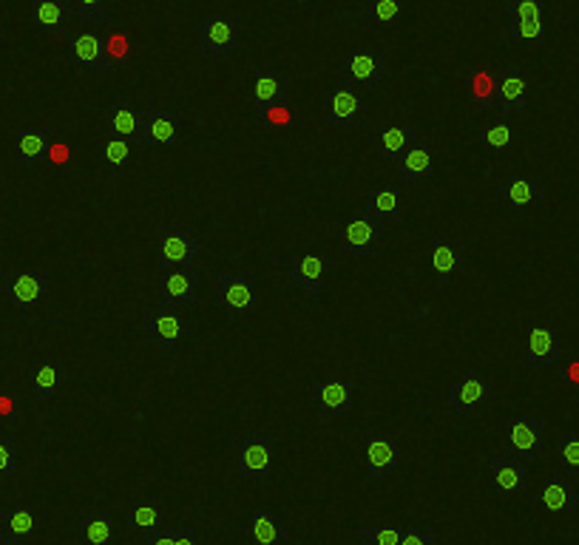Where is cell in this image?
I'll return each instance as SVG.
<instances>
[{
    "label": "cell",
    "instance_id": "816d5d0a",
    "mask_svg": "<svg viewBox=\"0 0 579 545\" xmlns=\"http://www.w3.org/2000/svg\"><path fill=\"white\" fill-rule=\"evenodd\" d=\"M560 381L568 387H579V358L568 361V364H560Z\"/></svg>",
    "mask_w": 579,
    "mask_h": 545
},
{
    "label": "cell",
    "instance_id": "9c48e42d",
    "mask_svg": "<svg viewBox=\"0 0 579 545\" xmlns=\"http://www.w3.org/2000/svg\"><path fill=\"white\" fill-rule=\"evenodd\" d=\"M253 304H256L253 273H247V270L219 273V279H216V304H213L219 313L242 316V313L253 310Z\"/></svg>",
    "mask_w": 579,
    "mask_h": 545
},
{
    "label": "cell",
    "instance_id": "f907efd6",
    "mask_svg": "<svg viewBox=\"0 0 579 545\" xmlns=\"http://www.w3.org/2000/svg\"><path fill=\"white\" fill-rule=\"evenodd\" d=\"M69 157H71L69 145H60V142L54 140V145L49 148V154H46V165H66Z\"/></svg>",
    "mask_w": 579,
    "mask_h": 545
},
{
    "label": "cell",
    "instance_id": "8992f818",
    "mask_svg": "<svg viewBox=\"0 0 579 545\" xmlns=\"http://www.w3.org/2000/svg\"><path fill=\"white\" fill-rule=\"evenodd\" d=\"M142 145H148V148H179L182 145V111L174 106L145 108Z\"/></svg>",
    "mask_w": 579,
    "mask_h": 545
},
{
    "label": "cell",
    "instance_id": "277c9868",
    "mask_svg": "<svg viewBox=\"0 0 579 545\" xmlns=\"http://www.w3.org/2000/svg\"><path fill=\"white\" fill-rule=\"evenodd\" d=\"M324 125L338 128V131H355L367 125L364 114V100L352 88H330L324 94Z\"/></svg>",
    "mask_w": 579,
    "mask_h": 545
},
{
    "label": "cell",
    "instance_id": "8fae6325",
    "mask_svg": "<svg viewBox=\"0 0 579 545\" xmlns=\"http://www.w3.org/2000/svg\"><path fill=\"white\" fill-rule=\"evenodd\" d=\"M562 333L551 324H531L523 335V361L528 367H548L562 364Z\"/></svg>",
    "mask_w": 579,
    "mask_h": 545
},
{
    "label": "cell",
    "instance_id": "9f6ffc18",
    "mask_svg": "<svg viewBox=\"0 0 579 545\" xmlns=\"http://www.w3.org/2000/svg\"><path fill=\"white\" fill-rule=\"evenodd\" d=\"M142 545H148V543H142Z\"/></svg>",
    "mask_w": 579,
    "mask_h": 545
},
{
    "label": "cell",
    "instance_id": "d590c367",
    "mask_svg": "<svg viewBox=\"0 0 579 545\" xmlns=\"http://www.w3.org/2000/svg\"><path fill=\"white\" fill-rule=\"evenodd\" d=\"M358 15L372 23H395L404 15V6L401 0H361Z\"/></svg>",
    "mask_w": 579,
    "mask_h": 545
},
{
    "label": "cell",
    "instance_id": "f5cc1de1",
    "mask_svg": "<svg viewBox=\"0 0 579 545\" xmlns=\"http://www.w3.org/2000/svg\"><path fill=\"white\" fill-rule=\"evenodd\" d=\"M176 545H202V534L196 528H176Z\"/></svg>",
    "mask_w": 579,
    "mask_h": 545
},
{
    "label": "cell",
    "instance_id": "7c38bea8",
    "mask_svg": "<svg viewBox=\"0 0 579 545\" xmlns=\"http://www.w3.org/2000/svg\"><path fill=\"white\" fill-rule=\"evenodd\" d=\"M506 452L531 460L545 455V418H511L506 423Z\"/></svg>",
    "mask_w": 579,
    "mask_h": 545
},
{
    "label": "cell",
    "instance_id": "6f0895ef",
    "mask_svg": "<svg viewBox=\"0 0 579 545\" xmlns=\"http://www.w3.org/2000/svg\"><path fill=\"white\" fill-rule=\"evenodd\" d=\"M225 545H228V543H225Z\"/></svg>",
    "mask_w": 579,
    "mask_h": 545
},
{
    "label": "cell",
    "instance_id": "4dcf8cb0",
    "mask_svg": "<svg viewBox=\"0 0 579 545\" xmlns=\"http://www.w3.org/2000/svg\"><path fill=\"white\" fill-rule=\"evenodd\" d=\"M540 500L548 511H574L579 509V492L568 489L565 480H562V472H548V475L540 477Z\"/></svg>",
    "mask_w": 579,
    "mask_h": 545
},
{
    "label": "cell",
    "instance_id": "5bb4252c",
    "mask_svg": "<svg viewBox=\"0 0 579 545\" xmlns=\"http://www.w3.org/2000/svg\"><path fill=\"white\" fill-rule=\"evenodd\" d=\"M486 477L494 494H517L528 489V460L517 455H489Z\"/></svg>",
    "mask_w": 579,
    "mask_h": 545
},
{
    "label": "cell",
    "instance_id": "603a6c76",
    "mask_svg": "<svg viewBox=\"0 0 579 545\" xmlns=\"http://www.w3.org/2000/svg\"><path fill=\"white\" fill-rule=\"evenodd\" d=\"M199 262H202V245L196 236L174 233L162 242V270H188V267L199 270Z\"/></svg>",
    "mask_w": 579,
    "mask_h": 545
},
{
    "label": "cell",
    "instance_id": "ffe728a7",
    "mask_svg": "<svg viewBox=\"0 0 579 545\" xmlns=\"http://www.w3.org/2000/svg\"><path fill=\"white\" fill-rule=\"evenodd\" d=\"M71 9L63 0H37L35 32L43 40H63L71 35Z\"/></svg>",
    "mask_w": 579,
    "mask_h": 545
},
{
    "label": "cell",
    "instance_id": "30bf717a",
    "mask_svg": "<svg viewBox=\"0 0 579 545\" xmlns=\"http://www.w3.org/2000/svg\"><path fill=\"white\" fill-rule=\"evenodd\" d=\"M344 253L350 259H372L381 253V222L372 216H344Z\"/></svg>",
    "mask_w": 579,
    "mask_h": 545
},
{
    "label": "cell",
    "instance_id": "44dd1931",
    "mask_svg": "<svg viewBox=\"0 0 579 545\" xmlns=\"http://www.w3.org/2000/svg\"><path fill=\"white\" fill-rule=\"evenodd\" d=\"M37 511L0 506V545H35Z\"/></svg>",
    "mask_w": 579,
    "mask_h": 545
},
{
    "label": "cell",
    "instance_id": "db71d44e",
    "mask_svg": "<svg viewBox=\"0 0 579 545\" xmlns=\"http://www.w3.org/2000/svg\"><path fill=\"white\" fill-rule=\"evenodd\" d=\"M577 247H579V225H577Z\"/></svg>",
    "mask_w": 579,
    "mask_h": 545
},
{
    "label": "cell",
    "instance_id": "52a82bcc",
    "mask_svg": "<svg viewBox=\"0 0 579 545\" xmlns=\"http://www.w3.org/2000/svg\"><path fill=\"white\" fill-rule=\"evenodd\" d=\"M236 475H270L273 472V440L262 432H245L233 446Z\"/></svg>",
    "mask_w": 579,
    "mask_h": 545
},
{
    "label": "cell",
    "instance_id": "7a4b0ae2",
    "mask_svg": "<svg viewBox=\"0 0 579 545\" xmlns=\"http://www.w3.org/2000/svg\"><path fill=\"white\" fill-rule=\"evenodd\" d=\"M52 290L54 276L46 270H0V293H9L20 313L35 307Z\"/></svg>",
    "mask_w": 579,
    "mask_h": 545
},
{
    "label": "cell",
    "instance_id": "836d02e7",
    "mask_svg": "<svg viewBox=\"0 0 579 545\" xmlns=\"http://www.w3.org/2000/svg\"><path fill=\"white\" fill-rule=\"evenodd\" d=\"M128 52H131V40L123 32L103 35V66H100V74H117L125 66V60H128Z\"/></svg>",
    "mask_w": 579,
    "mask_h": 545
},
{
    "label": "cell",
    "instance_id": "d6a6232c",
    "mask_svg": "<svg viewBox=\"0 0 579 545\" xmlns=\"http://www.w3.org/2000/svg\"><path fill=\"white\" fill-rule=\"evenodd\" d=\"M494 100H497V71L477 69L469 80V108L492 111Z\"/></svg>",
    "mask_w": 579,
    "mask_h": 545
},
{
    "label": "cell",
    "instance_id": "8d00e7d4",
    "mask_svg": "<svg viewBox=\"0 0 579 545\" xmlns=\"http://www.w3.org/2000/svg\"><path fill=\"white\" fill-rule=\"evenodd\" d=\"M111 511L97 506L86 514V543L88 545H108L111 543Z\"/></svg>",
    "mask_w": 579,
    "mask_h": 545
},
{
    "label": "cell",
    "instance_id": "4316f807",
    "mask_svg": "<svg viewBox=\"0 0 579 545\" xmlns=\"http://www.w3.org/2000/svg\"><path fill=\"white\" fill-rule=\"evenodd\" d=\"M54 145L52 128H26L18 134V165H46V154Z\"/></svg>",
    "mask_w": 579,
    "mask_h": 545
},
{
    "label": "cell",
    "instance_id": "6da1fadb",
    "mask_svg": "<svg viewBox=\"0 0 579 545\" xmlns=\"http://www.w3.org/2000/svg\"><path fill=\"white\" fill-rule=\"evenodd\" d=\"M142 335H145V344H148L151 350H171V347H179L182 338H185L182 310L171 307V304H159V307L142 310Z\"/></svg>",
    "mask_w": 579,
    "mask_h": 545
},
{
    "label": "cell",
    "instance_id": "c3c4849f",
    "mask_svg": "<svg viewBox=\"0 0 579 545\" xmlns=\"http://www.w3.org/2000/svg\"><path fill=\"white\" fill-rule=\"evenodd\" d=\"M15 418H20V404L12 392V384H6L0 389V421H15Z\"/></svg>",
    "mask_w": 579,
    "mask_h": 545
},
{
    "label": "cell",
    "instance_id": "484cf974",
    "mask_svg": "<svg viewBox=\"0 0 579 545\" xmlns=\"http://www.w3.org/2000/svg\"><path fill=\"white\" fill-rule=\"evenodd\" d=\"M528 77L520 71H497V111H526Z\"/></svg>",
    "mask_w": 579,
    "mask_h": 545
},
{
    "label": "cell",
    "instance_id": "7402d4cb",
    "mask_svg": "<svg viewBox=\"0 0 579 545\" xmlns=\"http://www.w3.org/2000/svg\"><path fill=\"white\" fill-rule=\"evenodd\" d=\"M489 395H492V384L483 378L455 381L452 392H449V412L455 418H472L474 412L489 401Z\"/></svg>",
    "mask_w": 579,
    "mask_h": 545
},
{
    "label": "cell",
    "instance_id": "f35d334b",
    "mask_svg": "<svg viewBox=\"0 0 579 545\" xmlns=\"http://www.w3.org/2000/svg\"><path fill=\"white\" fill-rule=\"evenodd\" d=\"M54 389H57V367L52 361H43L35 367V381H32V395L43 404H52Z\"/></svg>",
    "mask_w": 579,
    "mask_h": 545
},
{
    "label": "cell",
    "instance_id": "e575fe53",
    "mask_svg": "<svg viewBox=\"0 0 579 545\" xmlns=\"http://www.w3.org/2000/svg\"><path fill=\"white\" fill-rule=\"evenodd\" d=\"M123 523L128 528H137L140 534H148V531L162 526V506H157V503L131 506V509L123 511Z\"/></svg>",
    "mask_w": 579,
    "mask_h": 545
},
{
    "label": "cell",
    "instance_id": "60d3db41",
    "mask_svg": "<svg viewBox=\"0 0 579 545\" xmlns=\"http://www.w3.org/2000/svg\"><path fill=\"white\" fill-rule=\"evenodd\" d=\"M253 120H256V125L264 128V131H279L284 125H290L293 111H290L287 103H279V106H267L262 108V111H253Z\"/></svg>",
    "mask_w": 579,
    "mask_h": 545
},
{
    "label": "cell",
    "instance_id": "11a10c76",
    "mask_svg": "<svg viewBox=\"0 0 579 545\" xmlns=\"http://www.w3.org/2000/svg\"><path fill=\"white\" fill-rule=\"evenodd\" d=\"M165 3H179V0H165Z\"/></svg>",
    "mask_w": 579,
    "mask_h": 545
},
{
    "label": "cell",
    "instance_id": "cb8c5ba5",
    "mask_svg": "<svg viewBox=\"0 0 579 545\" xmlns=\"http://www.w3.org/2000/svg\"><path fill=\"white\" fill-rule=\"evenodd\" d=\"M103 66V35L71 37L69 69L71 74H100Z\"/></svg>",
    "mask_w": 579,
    "mask_h": 545
},
{
    "label": "cell",
    "instance_id": "7dc6e473",
    "mask_svg": "<svg viewBox=\"0 0 579 545\" xmlns=\"http://www.w3.org/2000/svg\"><path fill=\"white\" fill-rule=\"evenodd\" d=\"M401 545H438V534L429 526H406Z\"/></svg>",
    "mask_w": 579,
    "mask_h": 545
},
{
    "label": "cell",
    "instance_id": "ac0fdd59",
    "mask_svg": "<svg viewBox=\"0 0 579 545\" xmlns=\"http://www.w3.org/2000/svg\"><path fill=\"white\" fill-rule=\"evenodd\" d=\"M307 398L321 409L327 421H344L350 415V389L341 381H310Z\"/></svg>",
    "mask_w": 579,
    "mask_h": 545
},
{
    "label": "cell",
    "instance_id": "9a60e30c",
    "mask_svg": "<svg viewBox=\"0 0 579 545\" xmlns=\"http://www.w3.org/2000/svg\"><path fill=\"white\" fill-rule=\"evenodd\" d=\"M361 205H364V213L378 222L398 219L401 216V185L386 182V179H369L361 185Z\"/></svg>",
    "mask_w": 579,
    "mask_h": 545
},
{
    "label": "cell",
    "instance_id": "5b68a950",
    "mask_svg": "<svg viewBox=\"0 0 579 545\" xmlns=\"http://www.w3.org/2000/svg\"><path fill=\"white\" fill-rule=\"evenodd\" d=\"M287 284L299 296H318L327 290V256L324 253H290Z\"/></svg>",
    "mask_w": 579,
    "mask_h": 545
},
{
    "label": "cell",
    "instance_id": "ab89813d",
    "mask_svg": "<svg viewBox=\"0 0 579 545\" xmlns=\"http://www.w3.org/2000/svg\"><path fill=\"white\" fill-rule=\"evenodd\" d=\"M526 20H545L543 0H509L506 3V23H526Z\"/></svg>",
    "mask_w": 579,
    "mask_h": 545
},
{
    "label": "cell",
    "instance_id": "681fc988",
    "mask_svg": "<svg viewBox=\"0 0 579 545\" xmlns=\"http://www.w3.org/2000/svg\"><path fill=\"white\" fill-rule=\"evenodd\" d=\"M509 140H511L509 125H503V123L492 125V128H489V134H486V142H489L492 148H506Z\"/></svg>",
    "mask_w": 579,
    "mask_h": 545
},
{
    "label": "cell",
    "instance_id": "b9f144b4",
    "mask_svg": "<svg viewBox=\"0 0 579 545\" xmlns=\"http://www.w3.org/2000/svg\"><path fill=\"white\" fill-rule=\"evenodd\" d=\"M20 440L18 435H0V477L18 475Z\"/></svg>",
    "mask_w": 579,
    "mask_h": 545
},
{
    "label": "cell",
    "instance_id": "ee69618b",
    "mask_svg": "<svg viewBox=\"0 0 579 545\" xmlns=\"http://www.w3.org/2000/svg\"><path fill=\"white\" fill-rule=\"evenodd\" d=\"M560 463L565 475H577L579 477V432L574 435H562L560 440Z\"/></svg>",
    "mask_w": 579,
    "mask_h": 545
},
{
    "label": "cell",
    "instance_id": "f546056e",
    "mask_svg": "<svg viewBox=\"0 0 579 545\" xmlns=\"http://www.w3.org/2000/svg\"><path fill=\"white\" fill-rule=\"evenodd\" d=\"M545 196V182L543 179H514L506 188V202H509V216L511 219H523L528 208L534 202H540Z\"/></svg>",
    "mask_w": 579,
    "mask_h": 545
},
{
    "label": "cell",
    "instance_id": "e0dca14e",
    "mask_svg": "<svg viewBox=\"0 0 579 545\" xmlns=\"http://www.w3.org/2000/svg\"><path fill=\"white\" fill-rule=\"evenodd\" d=\"M293 88V71H256L250 83V108L262 111L267 106H279L287 100Z\"/></svg>",
    "mask_w": 579,
    "mask_h": 545
},
{
    "label": "cell",
    "instance_id": "d6986e66",
    "mask_svg": "<svg viewBox=\"0 0 579 545\" xmlns=\"http://www.w3.org/2000/svg\"><path fill=\"white\" fill-rule=\"evenodd\" d=\"M435 168H438V151L429 142H412L401 162L395 165V174L401 182L423 185L435 176Z\"/></svg>",
    "mask_w": 579,
    "mask_h": 545
},
{
    "label": "cell",
    "instance_id": "3957f363",
    "mask_svg": "<svg viewBox=\"0 0 579 545\" xmlns=\"http://www.w3.org/2000/svg\"><path fill=\"white\" fill-rule=\"evenodd\" d=\"M401 440L384 432H367L361 440L358 469L367 475H395L401 469Z\"/></svg>",
    "mask_w": 579,
    "mask_h": 545
},
{
    "label": "cell",
    "instance_id": "83f0119b",
    "mask_svg": "<svg viewBox=\"0 0 579 545\" xmlns=\"http://www.w3.org/2000/svg\"><path fill=\"white\" fill-rule=\"evenodd\" d=\"M418 137V128L415 125H384L381 134H378V154L386 165H398L401 157L409 151V145Z\"/></svg>",
    "mask_w": 579,
    "mask_h": 545
},
{
    "label": "cell",
    "instance_id": "74e56055",
    "mask_svg": "<svg viewBox=\"0 0 579 545\" xmlns=\"http://www.w3.org/2000/svg\"><path fill=\"white\" fill-rule=\"evenodd\" d=\"M401 526H381V523H367L358 531V543L361 545H401Z\"/></svg>",
    "mask_w": 579,
    "mask_h": 545
},
{
    "label": "cell",
    "instance_id": "2e32d148",
    "mask_svg": "<svg viewBox=\"0 0 579 545\" xmlns=\"http://www.w3.org/2000/svg\"><path fill=\"white\" fill-rule=\"evenodd\" d=\"M159 296H162V304H171V307H179V310L199 307V270L196 267H188V270H162Z\"/></svg>",
    "mask_w": 579,
    "mask_h": 545
},
{
    "label": "cell",
    "instance_id": "ba28073f",
    "mask_svg": "<svg viewBox=\"0 0 579 545\" xmlns=\"http://www.w3.org/2000/svg\"><path fill=\"white\" fill-rule=\"evenodd\" d=\"M196 52L202 57H236L239 54V26L230 15H216L199 23Z\"/></svg>",
    "mask_w": 579,
    "mask_h": 545
},
{
    "label": "cell",
    "instance_id": "bcb514c9",
    "mask_svg": "<svg viewBox=\"0 0 579 545\" xmlns=\"http://www.w3.org/2000/svg\"><path fill=\"white\" fill-rule=\"evenodd\" d=\"M545 35V20H526V23H506V37L511 40H537Z\"/></svg>",
    "mask_w": 579,
    "mask_h": 545
},
{
    "label": "cell",
    "instance_id": "4fadbf2b",
    "mask_svg": "<svg viewBox=\"0 0 579 545\" xmlns=\"http://www.w3.org/2000/svg\"><path fill=\"white\" fill-rule=\"evenodd\" d=\"M381 71L384 60L375 52H352L341 63V86L352 88L358 94L364 91H381Z\"/></svg>",
    "mask_w": 579,
    "mask_h": 545
},
{
    "label": "cell",
    "instance_id": "f6af8a7d",
    "mask_svg": "<svg viewBox=\"0 0 579 545\" xmlns=\"http://www.w3.org/2000/svg\"><path fill=\"white\" fill-rule=\"evenodd\" d=\"M131 148H134L131 142L106 137V142H103V159L108 162V168H123L125 162L131 159Z\"/></svg>",
    "mask_w": 579,
    "mask_h": 545
},
{
    "label": "cell",
    "instance_id": "f1b7e54d",
    "mask_svg": "<svg viewBox=\"0 0 579 545\" xmlns=\"http://www.w3.org/2000/svg\"><path fill=\"white\" fill-rule=\"evenodd\" d=\"M250 540L256 545H284L290 540V526L276 523L270 506H259L250 514Z\"/></svg>",
    "mask_w": 579,
    "mask_h": 545
},
{
    "label": "cell",
    "instance_id": "7bdbcfd3",
    "mask_svg": "<svg viewBox=\"0 0 579 545\" xmlns=\"http://www.w3.org/2000/svg\"><path fill=\"white\" fill-rule=\"evenodd\" d=\"M71 15L80 20H106L111 12V0H66Z\"/></svg>",
    "mask_w": 579,
    "mask_h": 545
},
{
    "label": "cell",
    "instance_id": "1f68e13d",
    "mask_svg": "<svg viewBox=\"0 0 579 545\" xmlns=\"http://www.w3.org/2000/svg\"><path fill=\"white\" fill-rule=\"evenodd\" d=\"M429 256H432V270L438 273V279L449 282L457 273V242L452 233H438L429 242Z\"/></svg>",
    "mask_w": 579,
    "mask_h": 545
},
{
    "label": "cell",
    "instance_id": "d4e9b609",
    "mask_svg": "<svg viewBox=\"0 0 579 545\" xmlns=\"http://www.w3.org/2000/svg\"><path fill=\"white\" fill-rule=\"evenodd\" d=\"M142 120L145 108H111L106 114V137L131 142L134 148L142 145Z\"/></svg>",
    "mask_w": 579,
    "mask_h": 545
}]
</instances>
